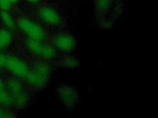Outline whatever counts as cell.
<instances>
[{"instance_id": "obj_17", "label": "cell", "mask_w": 158, "mask_h": 118, "mask_svg": "<svg viewBox=\"0 0 158 118\" xmlns=\"http://www.w3.org/2000/svg\"><path fill=\"white\" fill-rule=\"evenodd\" d=\"M27 1H28V2H32V3H35V2H36L38 0H27Z\"/></svg>"}, {"instance_id": "obj_18", "label": "cell", "mask_w": 158, "mask_h": 118, "mask_svg": "<svg viewBox=\"0 0 158 118\" xmlns=\"http://www.w3.org/2000/svg\"><path fill=\"white\" fill-rule=\"evenodd\" d=\"M10 1V2L12 3V4H14V3H15L18 0H9Z\"/></svg>"}, {"instance_id": "obj_3", "label": "cell", "mask_w": 158, "mask_h": 118, "mask_svg": "<svg viewBox=\"0 0 158 118\" xmlns=\"http://www.w3.org/2000/svg\"><path fill=\"white\" fill-rule=\"evenodd\" d=\"M6 85L12 98L13 104L19 108H23L28 104L27 93L18 78L9 79Z\"/></svg>"}, {"instance_id": "obj_13", "label": "cell", "mask_w": 158, "mask_h": 118, "mask_svg": "<svg viewBox=\"0 0 158 118\" xmlns=\"http://www.w3.org/2000/svg\"><path fill=\"white\" fill-rule=\"evenodd\" d=\"M112 3V0H95L94 7L96 12L99 15L105 14L110 9Z\"/></svg>"}, {"instance_id": "obj_14", "label": "cell", "mask_w": 158, "mask_h": 118, "mask_svg": "<svg viewBox=\"0 0 158 118\" xmlns=\"http://www.w3.org/2000/svg\"><path fill=\"white\" fill-rule=\"evenodd\" d=\"M12 3L9 0H0V9L3 11H8L10 8Z\"/></svg>"}, {"instance_id": "obj_9", "label": "cell", "mask_w": 158, "mask_h": 118, "mask_svg": "<svg viewBox=\"0 0 158 118\" xmlns=\"http://www.w3.org/2000/svg\"><path fill=\"white\" fill-rule=\"evenodd\" d=\"M12 104V98L6 84L0 79V108H7Z\"/></svg>"}, {"instance_id": "obj_12", "label": "cell", "mask_w": 158, "mask_h": 118, "mask_svg": "<svg viewBox=\"0 0 158 118\" xmlns=\"http://www.w3.org/2000/svg\"><path fill=\"white\" fill-rule=\"evenodd\" d=\"M0 18L5 28L10 31H14L16 28V23L7 11L1 10L0 12Z\"/></svg>"}, {"instance_id": "obj_5", "label": "cell", "mask_w": 158, "mask_h": 118, "mask_svg": "<svg viewBox=\"0 0 158 118\" xmlns=\"http://www.w3.org/2000/svg\"><path fill=\"white\" fill-rule=\"evenodd\" d=\"M52 45L56 49L64 52L73 51L77 42L74 36L68 32H59L57 33L52 39Z\"/></svg>"}, {"instance_id": "obj_11", "label": "cell", "mask_w": 158, "mask_h": 118, "mask_svg": "<svg viewBox=\"0 0 158 118\" xmlns=\"http://www.w3.org/2000/svg\"><path fill=\"white\" fill-rule=\"evenodd\" d=\"M12 39L11 31L6 28L0 29V50H2L7 47Z\"/></svg>"}, {"instance_id": "obj_7", "label": "cell", "mask_w": 158, "mask_h": 118, "mask_svg": "<svg viewBox=\"0 0 158 118\" xmlns=\"http://www.w3.org/2000/svg\"><path fill=\"white\" fill-rule=\"evenodd\" d=\"M6 68L18 79H25L30 69L22 59L15 56L7 57Z\"/></svg>"}, {"instance_id": "obj_15", "label": "cell", "mask_w": 158, "mask_h": 118, "mask_svg": "<svg viewBox=\"0 0 158 118\" xmlns=\"http://www.w3.org/2000/svg\"><path fill=\"white\" fill-rule=\"evenodd\" d=\"M7 57V55L0 52V69L6 68Z\"/></svg>"}, {"instance_id": "obj_1", "label": "cell", "mask_w": 158, "mask_h": 118, "mask_svg": "<svg viewBox=\"0 0 158 118\" xmlns=\"http://www.w3.org/2000/svg\"><path fill=\"white\" fill-rule=\"evenodd\" d=\"M51 74L50 66L44 61H39L29 69L24 79L31 87L38 90L43 89L48 83Z\"/></svg>"}, {"instance_id": "obj_6", "label": "cell", "mask_w": 158, "mask_h": 118, "mask_svg": "<svg viewBox=\"0 0 158 118\" xmlns=\"http://www.w3.org/2000/svg\"><path fill=\"white\" fill-rule=\"evenodd\" d=\"M57 92L60 101L66 108L72 109L77 103L78 95L72 86L64 84H59L57 87Z\"/></svg>"}, {"instance_id": "obj_2", "label": "cell", "mask_w": 158, "mask_h": 118, "mask_svg": "<svg viewBox=\"0 0 158 118\" xmlns=\"http://www.w3.org/2000/svg\"><path fill=\"white\" fill-rule=\"evenodd\" d=\"M16 25L28 39L46 42L48 34L44 29L35 22L27 17H20L17 20Z\"/></svg>"}, {"instance_id": "obj_10", "label": "cell", "mask_w": 158, "mask_h": 118, "mask_svg": "<svg viewBox=\"0 0 158 118\" xmlns=\"http://www.w3.org/2000/svg\"><path fill=\"white\" fill-rule=\"evenodd\" d=\"M59 65L66 69H75L80 66V62L75 57L65 55L59 60Z\"/></svg>"}, {"instance_id": "obj_16", "label": "cell", "mask_w": 158, "mask_h": 118, "mask_svg": "<svg viewBox=\"0 0 158 118\" xmlns=\"http://www.w3.org/2000/svg\"><path fill=\"white\" fill-rule=\"evenodd\" d=\"M9 112H4L1 108H0V117H11L12 116L9 114Z\"/></svg>"}, {"instance_id": "obj_4", "label": "cell", "mask_w": 158, "mask_h": 118, "mask_svg": "<svg viewBox=\"0 0 158 118\" xmlns=\"http://www.w3.org/2000/svg\"><path fill=\"white\" fill-rule=\"evenodd\" d=\"M27 49L33 55L44 60H52L57 55L56 49L46 42H40L28 39L25 42Z\"/></svg>"}, {"instance_id": "obj_8", "label": "cell", "mask_w": 158, "mask_h": 118, "mask_svg": "<svg viewBox=\"0 0 158 118\" xmlns=\"http://www.w3.org/2000/svg\"><path fill=\"white\" fill-rule=\"evenodd\" d=\"M38 16L44 23L52 26H59L63 22L58 11L48 6H44L39 9Z\"/></svg>"}]
</instances>
